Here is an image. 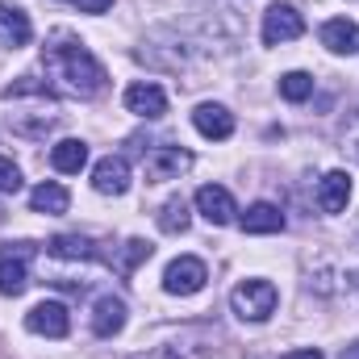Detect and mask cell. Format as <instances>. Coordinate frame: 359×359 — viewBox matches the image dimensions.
Listing matches in <instances>:
<instances>
[{"label": "cell", "mask_w": 359, "mask_h": 359, "mask_svg": "<svg viewBox=\"0 0 359 359\" xmlns=\"http://www.w3.org/2000/svg\"><path fill=\"white\" fill-rule=\"evenodd\" d=\"M42 63H46L50 80L63 92H72V96H96V92L104 88V67L96 63V55H92L88 46L76 34H67V29H55L46 38Z\"/></svg>", "instance_id": "obj_1"}, {"label": "cell", "mask_w": 359, "mask_h": 359, "mask_svg": "<svg viewBox=\"0 0 359 359\" xmlns=\"http://www.w3.org/2000/svg\"><path fill=\"white\" fill-rule=\"evenodd\" d=\"M280 305V292L271 280H243L234 292H230V309L243 318V322H268Z\"/></svg>", "instance_id": "obj_2"}, {"label": "cell", "mask_w": 359, "mask_h": 359, "mask_svg": "<svg viewBox=\"0 0 359 359\" xmlns=\"http://www.w3.org/2000/svg\"><path fill=\"white\" fill-rule=\"evenodd\" d=\"M29 259H34V243H0V292L4 297H21L25 292Z\"/></svg>", "instance_id": "obj_3"}, {"label": "cell", "mask_w": 359, "mask_h": 359, "mask_svg": "<svg viewBox=\"0 0 359 359\" xmlns=\"http://www.w3.org/2000/svg\"><path fill=\"white\" fill-rule=\"evenodd\" d=\"M205 280H209V268H205L196 255H180V259H172L168 271H163V288H168L172 297H192V292H201Z\"/></svg>", "instance_id": "obj_4"}, {"label": "cell", "mask_w": 359, "mask_h": 359, "mask_svg": "<svg viewBox=\"0 0 359 359\" xmlns=\"http://www.w3.org/2000/svg\"><path fill=\"white\" fill-rule=\"evenodd\" d=\"M305 34V17L292 8V4H271L264 13V42L268 46H280V42H292Z\"/></svg>", "instance_id": "obj_5"}, {"label": "cell", "mask_w": 359, "mask_h": 359, "mask_svg": "<svg viewBox=\"0 0 359 359\" xmlns=\"http://www.w3.org/2000/svg\"><path fill=\"white\" fill-rule=\"evenodd\" d=\"M25 330L29 334H46V339H63L72 330V318H67V305L63 301H42L25 313Z\"/></svg>", "instance_id": "obj_6"}, {"label": "cell", "mask_w": 359, "mask_h": 359, "mask_svg": "<svg viewBox=\"0 0 359 359\" xmlns=\"http://www.w3.org/2000/svg\"><path fill=\"white\" fill-rule=\"evenodd\" d=\"M192 168V155L184 147H155L147 155V180L151 184H163V180H180Z\"/></svg>", "instance_id": "obj_7"}, {"label": "cell", "mask_w": 359, "mask_h": 359, "mask_svg": "<svg viewBox=\"0 0 359 359\" xmlns=\"http://www.w3.org/2000/svg\"><path fill=\"white\" fill-rule=\"evenodd\" d=\"M196 213L209 222V226H230L234 222V196L222 188V184H205V188H196Z\"/></svg>", "instance_id": "obj_8"}, {"label": "cell", "mask_w": 359, "mask_h": 359, "mask_svg": "<svg viewBox=\"0 0 359 359\" xmlns=\"http://www.w3.org/2000/svg\"><path fill=\"white\" fill-rule=\"evenodd\" d=\"M126 109L134 113V117H163L168 113V92L159 88V84H151V80H138V84H130L126 88Z\"/></svg>", "instance_id": "obj_9"}, {"label": "cell", "mask_w": 359, "mask_h": 359, "mask_svg": "<svg viewBox=\"0 0 359 359\" xmlns=\"http://www.w3.org/2000/svg\"><path fill=\"white\" fill-rule=\"evenodd\" d=\"M92 188L100 196H121L130 188V163L121 155H104L96 168H92Z\"/></svg>", "instance_id": "obj_10"}, {"label": "cell", "mask_w": 359, "mask_h": 359, "mask_svg": "<svg viewBox=\"0 0 359 359\" xmlns=\"http://www.w3.org/2000/svg\"><path fill=\"white\" fill-rule=\"evenodd\" d=\"M192 126H196L205 138L222 142V138H230V134H234V113H230L226 104L205 100V104H196V109H192Z\"/></svg>", "instance_id": "obj_11"}, {"label": "cell", "mask_w": 359, "mask_h": 359, "mask_svg": "<svg viewBox=\"0 0 359 359\" xmlns=\"http://www.w3.org/2000/svg\"><path fill=\"white\" fill-rule=\"evenodd\" d=\"M34 38V25H29V13L17 8V4H0V46L4 50H17Z\"/></svg>", "instance_id": "obj_12"}, {"label": "cell", "mask_w": 359, "mask_h": 359, "mask_svg": "<svg viewBox=\"0 0 359 359\" xmlns=\"http://www.w3.org/2000/svg\"><path fill=\"white\" fill-rule=\"evenodd\" d=\"M322 46L334 50V55H359V25L347 21V17H330L322 29H318Z\"/></svg>", "instance_id": "obj_13"}, {"label": "cell", "mask_w": 359, "mask_h": 359, "mask_svg": "<svg viewBox=\"0 0 359 359\" xmlns=\"http://www.w3.org/2000/svg\"><path fill=\"white\" fill-rule=\"evenodd\" d=\"M121 326H126V301L121 297H100L92 305V330L100 339H113V334H121Z\"/></svg>", "instance_id": "obj_14"}, {"label": "cell", "mask_w": 359, "mask_h": 359, "mask_svg": "<svg viewBox=\"0 0 359 359\" xmlns=\"http://www.w3.org/2000/svg\"><path fill=\"white\" fill-rule=\"evenodd\" d=\"M243 234H280L284 230V213L271 205V201H255L243 217H238Z\"/></svg>", "instance_id": "obj_15"}, {"label": "cell", "mask_w": 359, "mask_h": 359, "mask_svg": "<svg viewBox=\"0 0 359 359\" xmlns=\"http://www.w3.org/2000/svg\"><path fill=\"white\" fill-rule=\"evenodd\" d=\"M67 205H72V196H67V188H63L59 180H42V184L29 192V209H34V213H46V217L67 213Z\"/></svg>", "instance_id": "obj_16"}, {"label": "cell", "mask_w": 359, "mask_h": 359, "mask_svg": "<svg viewBox=\"0 0 359 359\" xmlns=\"http://www.w3.org/2000/svg\"><path fill=\"white\" fill-rule=\"evenodd\" d=\"M347 201H351V176L347 172H326L322 184H318V205L326 213H343Z\"/></svg>", "instance_id": "obj_17"}, {"label": "cell", "mask_w": 359, "mask_h": 359, "mask_svg": "<svg viewBox=\"0 0 359 359\" xmlns=\"http://www.w3.org/2000/svg\"><path fill=\"white\" fill-rule=\"evenodd\" d=\"M50 163H55V172H63V176L84 172V168H88V142H80V138L55 142V147H50Z\"/></svg>", "instance_id": "obj_18"}, {"label": "cell", "mask_w": 359, "mask_h": 359, "mask_svg": "<svg viewBox=\"0 0 359 359\" xmlns=\"http://www.w3.org/2000/svg\"><path fill=\"white\" fill-rule=\"evenodd\" d=\"M55 259H92V243L84 234H59V238H50V247H46Z\"/></svg>", "instance_id": "obj_19"}, {"label": "cell", "mask_w": 359, "mask_h": 359, "mask_svg": "<svg viewBox=\"0 0 359 359\" xmlns=\"http://www.w3.org/2000/svg\"><path fill=\"white\" fill-rule=\"evenodd\" d=\"M159 230H163V234H184V230H188V201H184V196H172V201L159 209Z\"/></svg>", "instance_id": "obj_20"}, {"label": "cell", "mask_w": 359, "mask_h": 359, "mask_svg": "<svg viewBox=\"0 0 359 359\" xmlns=\"http://www.w3.org/2000/svg\"><path fill=\"white\" fill-rule=\"evenodd\" d=\"M280 96L292 100V104L309 100V96H313V76H309V72H288V76H280Z\"/></svg>", "instance_id": "obj_21"}, {"label": "cell", "mask_w": 359, "mask_h": 359, "mask_svg": "<svg viewBox=\"0 0 359 359\" xmlns=\"http://www.w3.org/2000/svg\"><path fill=\"white\" fill-rule=\"evenodd\" d=\"M151 251H155L151 243H142V238H130V243L121 247V259H117V271H126V276H130V271L138 268V264H147V259H151Z\"/></svg>", "instance_id": "obj_22"}, {"label": "cell", "mask_w": 359, "mask_h": 359, "mask_svg": "<svg viewBox=\"0 0 359 359\" xmlns=\"http://www.w3.org/2000/svg\"><path fill=\"white\" fill-rule=\"evenodd\" d=\"M17 188H21V172H17V163L0 155V192H17Z\"/></svg>", "instance_id": "obj_23"}, {"label": "cell", "mask_w": 359, "mask_h": 359, "mask_svg": "<svg viewBox=\"0 0 359 359\" xmlns=\"http://www.w3.org/2000/svg\"><path fill=\"white\" fill-rule=\"evenodd\" d=\"M205 351H192V355H184L180 351V343H168V347H155V351H142V355H134V359H201Z\"/></svg>", "instance_id": "obj_24"}, {"label": "cell", "mask_w": 359, "mask_h": 359, "mask_svg": "<svg viewBox=\"0 0 359 359\" xmlns=\"http://www.w3.org/2000/svg\"><path fill=\"white\" fill-rule=\"evenodd\" d=\"M80 4V13H109L113 8V0H76Z\"/></svg>", "instance_id": "obj_25"}, {"label": "cell", "mask_w": 359, "mask_h": 359, "mask_svg": "<svg viewBox=\"0 0 359 359\" xmlns=\"http://www.w3.org/2000/svg\"><path fill=\"white\" fill-rule=\"evenodd\" d=\"M284 359H326L322 351H313V347H305V351H288Z\"/></svg>", "instance_id": "obj_26"}, {"label": "cell", "mask_w": 359, "mask_h": 359, "mask_svg": "<svg viewBox=\"0 0 359 359\" xmlns=\"http://www.w3.org/2000/svg\"><path fill=\"white\" fill-rule=\"evenodd\" d=\"M343 359H359V343H351V347L343 351Z\"/></svg>", "instance_id": "obj_27"}]
</instances>
